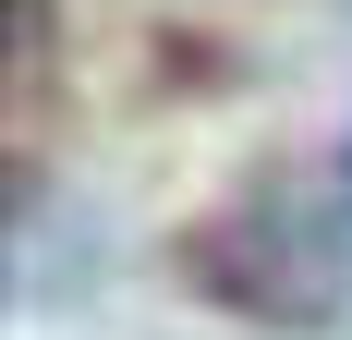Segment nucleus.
Listing matches in <instances>:
<instances>
[{"instance_id":"f257e3e1","label":"nucleus","mask_w":352,"mask_h":340,"mask_svg":"<svg viewBox=\"0 0 352 340\" xmlns=\"http://www.w3.org/2000/svg\"><path fill=\"white\" fill-rule=\"evenodd\" d=\"M340 195H352V158H340Z\"/></svg>"}]
</instances>
